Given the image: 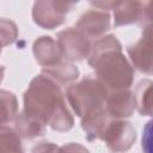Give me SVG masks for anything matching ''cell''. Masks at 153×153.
<instances>
[{"instance_id": "8992f818", "label": "cell", "mask_w": 153, "mask_h": 153, "mask_svg": "<svg viewBox=\"0 0 153 153\" xmlns=\"http://www.w3.org/2000/svg\"><path fill=\"white\" fill-rule=\"evenodd\" d=\"M100 140H103L106 147L114 153L127 152L136 141V130L128 121L111 118L106 124Z\"/></svg>"}, {"instance_id": "e0dca14e", "label": "cell", "mask_w": 153, "mask_h": 153, "mask_svg": "<svg viewBox=\"0 0 153 153\" xmlns=\"http://www.w3.org/2000/svg\"><path fill=\"white\" fill-rule=\"evenodd\" d=\"M22 137L17 131L8 127H0V153H24Z\"/></svg>"}, {"instance_id": "9a60e30c", "label": "cell", "mask_w": 153, "mask_h": 153, "mask_svg": "<svg viewBox=\"0 0 153 153\" xmlns=\"http://www.w3.org/2000/svg\"><path fill=\"white\" fill-rule=\"evenodd\" d=\"M151 93H152V81L149 79L141 80L136 85V87L133 92L135 109L142 116H151L152 115V97H151Z\"/></svg>"}, {"instance_id": "5b68a950", "label": "cell", "mask_w": 153, "mask_h": 153, "mask_svg": "<svg viewBox=\"0 0 153 153\" xmlns=\"http://www.w3.org/2000/svg\"><path fill=\"white\" fill-rule=\"evenodd\" d=\"M75 5L76 2L71 1H36L32 6V19L38 26L47 30H53L65 23L66 14Z\"/></svg>"}, {"instance_id": "2e32d148", "label": "cell", "mask_w": 153, "mask_h": 153, "mask_svg": "<svg viewBox=\"0 0 153 153\" xmlns=\"http://www.w3.org/2000/svg\"><path fill=\"white\" fill-rule=\"evenodd\" d=\"M18 114V100L13 92L0 90V127L13 122Z\"/></svg>"}, {"instance_id": "7402d4cb", "label": "cell", "mask_w": 153, "mask_h": 153, "mask_svg": "<svg viewBox=\"0 0 153 153\" xmlns=\"http://www.w3.org/2000/svg\"><path fill=\"white\" fill-rule=\"evenodd\" d=\"M1 49H2V48H1V47H0V54H1Z\"/></svg>"}, {"instance_id": "ac0fdd59", "label": "cell", "mask_w": 153, "mask_h": 153, "mask_svg": "<svg viewBox=\"0 0 153 153\" xmlns=\"http://www.w3.org/2000/svg\"><path fill=\"white\" fill-rule=\"evenodd\" d=\"M18 38V27L16 23L7 18H0V47L14 43Z\"/></svg>"}, {"instance_id": "ba28073f", "label": "cell", "mask_w": 153, "mask_h": 153, "mask_svg": "<svg viewBox=\"0 0 153 153\" xmlns=\"http://www.w3.org/2000/svg\"><path fill=\"white\" fill-rule=\"evenodd\" d=\"M127 53L133 68L145 74L152 73V25L143 27L141 37L127 47Z\"/></svg>"}, {"instance_id": "3957f363", "label": "cell", "mask_w": 153, "mask_h": 153, "mask_svg": "<svg viewBox=\"0 0 153 153\" xmlns=\"http://www.w3.org/2000/svg\"><path fill=\"white\" fill-rule=\"evenodd\" d=\"M108 92L96 75H85L66 87L65 97L73 112L82 118L105 106Z\"/></svg>"}, {"instance_id": "5bb4252c", "label": "cell", "mask_w": 153, "mask_h": 153, "mask_svg": "<svg viewBox=\"0 0 153 153\" xmlns=\"http://www.w3.org/2000/svg\"><path fill=\"white\" fill-rule=\"evenodd\" d=\"M42 73L45 74L47 76L51 78L60 86L69 85V84L74 82L80 75L79 68L75 65H73L71 62H66V61H61L53 67L43 68Z\"/></svg>"}, {"instance_id": "8fae6325", "label": "cell", "mask_w": 153, "mask_h": 153, "mask_svg": "<svg viewBox=\"0 0 153 153\" xmlns=\"http://www.w3.org/2000/svg\"><path fill=\"white\" fill-rule=\"evenodd\" d=\"M35 60L43 68L53 67L62 61L56 41L50 36H41L32 44Z\"/></svg>"}, {"instance_id": "4fadbf2b", "label": "cell", "mask_w": 153, "mask_h": 153, "mask_svg": "<svg viewBox=\"0 0 153 153\" xmlns=\"http://www.w3.org/2000/svg\"><path fill=\"white\" fill-rule=\"evenodd\" d=\"M110 120H111V117L108 115L105 106L82 117L81 118V128L85 131L86 139L88 141L100 140L103 131Z\"/></svg>"}, {"instance_id": "52a82bcc", "label": "cell", "mask_w": 153, "mask_h": 153, "mask_svg": "<svg viewBox=\"0 0 153 153\" xmlns=\"http://www.w3.org/2000/svg\"><path fill=\"white\" fill-rule=\"evenodd\" d=\"M151 5V1H118L114 10V25L116 27L130 24H139L143 27L152 25Z\"/></svg>"}, {"instance_id": "ffe728a7", "label": "cell", "mask_w": 153, "mask_h": 153, "mask_svg": "<svg viewBox=\"0 0 153 153\" xmlns=\"http://www.w3.org/2000/svg\"><path fill=\"white\" fill-rule=\"evenodd\" d=\"M59 147L53 142H41L32 147L31 153H57Z\"/></svg>"}, {"instance_id": "277c9868", "label": "cell", "mask_w": 153, "mask_h": 153, "mask_svg": "<svg viewBox=\"0 0 153 153\" xmlns=\"http://www.w3.org/2000/svg\"><path fill=\"white\" fill-rule=\"evenodd\" d=\"M56 37L61 56L66 62H80L88 57L92 42L78 29L67 27L60 31Z\"/></svg>"}, {"instance_id": "30bf717a", "label": "cell", "mask_w": 153, "mask_h": 153, "mask_svg": "<svg viewBox=\"0 0 153 153\" xmlns=\"http://www.w3.org/2000/svg\"><path fill=\"white\" fill-rule=\"evenodd\" d=\"M105 110L114 120H123L130 117L135 111L133 92L128 90L109 91L105 99Z\"/></svg>"}, {"instance_id": "44dd1931", "label": "cell", "mask_w": 153, "mask_h": 153, "mask_svg": "<svg viewBox=\"0 0 153 153\" xmlns=\"http://www.w3.org/2000/svg\"><path fill=\"white\" fill-rule=\"evenodd\" d=\"M4 74H5V67L0 65V84L2 82V79H4Z\"/></svg>"}, {"instance_id": "7c38bea8", "label": "cell", "mask_w": 153, "mask_h": 153, "mask_svg": "<svg viewBox=\"0 0 153 153\" xmlns=\"http://www.w3.org/2000/svg\"><path fill=\"white\" fill-rule=\"evenodd\" d=\"M14 130L22 139L32 140L36 137H41L45 134V124L39 120L27 115L25 111H20L17 114L13 120Z\"/></svg>"}, {"instance_id": "7a4b0ae2", "label": "cell", "mask_w": 153, "mask_h": 153, "mask_svg": "<svg viewBox=\"0 0 153 153\" xmlns=\"http://www.w3.org/2000/svg\"><path fill=\"white\" fill-rule=\"evenodd\" d=\"M96 78L108 91L128 90L134 81V68L122 53V44L115 35L97 38L87 57Z\"/></svg>"}, {"instance_id": "6da1fadb", "label": "cell", "mask_w": 153, "mask_h": 153, "mask_svg": "<svg viewBox=\"0 0 153 153\" xmlns=\"http://www.w3.org/2000/svg\"><path fill=\"white\" fill-rule=\"evenodd\" d=\"M24 110L59 133L68 131L74 126V117L61 86L41 73L29 84L24 97Z\"/></svg>"}, {"instance_id": "d6986e66", "label": "cell", "mask_w": 153, "mask_h": 153, "mask_svg": "<svg viewBox=\"0 0 153 153\" xmlns=\"http://www.w3.org/2000/svg\"><path fill=\"white\" fill-rule=\"evenodd\" d=\"M57 153H90V151L80 143L69 142V143H66V145L59 147Z\"/></svg>"}, {"instance_id": "9c48e42d", "label": "cell", "mask_w": 153, "mask_h": 153, "mask_svg": "<svg viewBox=\"0 0 153 153\" xmlns=\"http://www.w3.org/2000/svg\"><path fill=\"white\" fill-rule=\"evenodd\" d=\"M110 13L102 10H88L82 13L75 23V29L82 32L87 38H99L110 30Z\"/></svg>"}]
</instances>
